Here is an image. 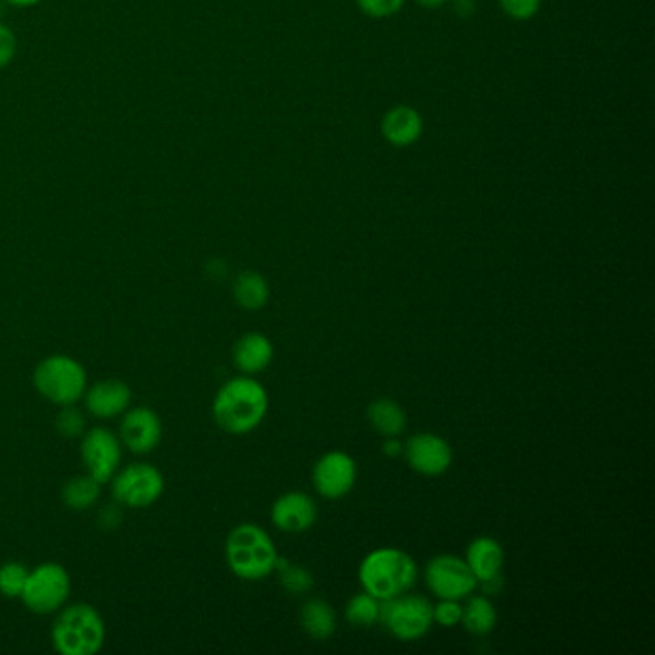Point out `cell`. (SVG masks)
<instances>
[{
  "label": "cell",
  "mask_w": 655,
  "mask_h": 655,
  "mask_svg": "<svg viewBox=\"0 0 655 655\" xmlns=\"http://www.w3.org/2000/svg\"><path fill=\"white\" fill-rule=\"evenodd\" d=\"M267 407L266 389L250 375H241L218 390L211 415L219 429L229 435H249L266 420Z\"/></svg>",
  "instance_id": "obj_1"
},
{
  "label": "cell",
  "mask_w": 655,
  "mask_h": 655,
  "mask_svg": "<svg viewBox=\"0 0 655 655\" xmlns=\"http://www.w3.org/2000/svg\"><path fill=\"white\" fill-rule=\"evenodd\" d=\"M417 563L400 548H379L364 558L359 565V583L377 600H389L406 594L417 583Z\"/></svg>",
  "instance_id": "obj_2"
},
{
  "label": "cell",
  "mask_w": 655,
  "mask_h": 655,
  "mask_svg": "<svg viewBox=\"0 0 655 655\" xmlns=\"http://www.w3.org/2000/svg\"><path fill=\"white\" fill-rule=\"evenodd\" d=\"M277 548L262 527L242 522L229 532L226 560L229 570L242 581H262L269 577L277 563Z\"/></svg>",
  "instance_id": "obj_3"
},
{
  "label": "cell",
  "mask_w": 655,
  "mask_h": 655,
  "mask_svg": "<svg viewBox=\"0 0 655 655\" xmlns=\"http://www.w3.org/2000/svg\"><path fill=\"white\" fill-rule=\"evenodd\" d=\"M106 642V624L91 604H73L56 613L53 644L62 655H94Z\"/></svg>",
  "instance_id": "obj_4"
},
{
  "label": "cell",
  "mask_w": 655,
  "mask_h": 655,
  "mask_svg": "<svg viewBox=\"0 0 655 655\" xmlns=\"http://www.w3.org/2000/svg\"><path fill=\"white\" fill-rule=\"evenodd\" d=\"M33 384L43 399L62 407L83 400L89 381L81 361L66 354H53L35 367Z\"/></svg>",
  "instance_id": "obj_5"
},
{
  "label": "cell",
  "mask_w": 655,
  "mask_h": 655,
  "mask_svg": "<svg viewBox=\"0 0 655 655\" xmlns=\"http://www.w3.org/2000/svg\"><path fill=\"white\" fill-rule=\"evenodd\" d=\"M379 621L400 642L423 639L433 627V604L423 596L400 594L381 601Z\"/></svg>",
  "instance_id": "obj_6"
},
{
  "label": "cell",
  "mask_w": 655,
  "mask_h": 655,
  "mask_svg": "<svg viewBox=\"0 0 655 655\" xmlns=\"http://www.w3.org/2000/svg\"><path fill=\"white\" fill-rule=\"evenodd\" d=\"M71 594L70 573L60 563H41L30 571L22 601L37 616H53L66 606Z\"/></svg>",
  "instance_id": "obj_7"
},
{
  "label": "cell",
  "mask_w": 655,
  "mask_h": 655,
  "mask_svg": "<svg viewBox=\"0 0 655 655\" xmlns=\"http://www.w3.org/2000/svg\"><path fill=\"white\" fill-rule=\"evenodd\" d=\"M165 481L160 469L147 461H135L117 469L112 476V496L117 506L145 509L154 506L164 494Z\"/></svg>",
  "instance_id": "obj_8"
},
{
  "label": "cell",
  "mask_w": 655,
  "mask_h": 655,
  "mask_svg": "<svg viewBox=\"0 0 655 655\" xmlns=\"http://www.w3.org/2000/svg\"><path fill=\"white\" fill-rule=\"evenodd\" d=\"M425 583L440 600L458 601L468 598L479 586L466 560L448 554L437 555L427 563Z\"/></svg>",
  "instance_id": "obj_9"
},
{
  "label": "cell",
  "mask_w": 655,
  "mask_h": 655,
  "mask_svg": "<svg viewBox=\"0 0 655 655\" xmlns=\"http://www.w3.org/2000/svg\"><path fill=\"white\" fill-rule=\"evenodd\" d=\"M124 445L117 435L104 427L87 430L81 440V461L89 475L99 483L106 484L122 468Z\"/></svg>",
  "instance_id": "obj_10"
},
{
  "label": "cell",
  "mask_w": 655,
  "mask_h": 655,
  "mask_svg": "<svg viewBox=\"0 0 655 655\" xmlns=\"http://www.w3.org/2000/svg\"><path fill=\"white\" fill-rule=\"evenodd\" d=\"M358 479V466L351 453L331 450L315 461L312 471L313 489L328 499L344 498Z\"/></svg>",
  "instance_id": "obj_11"
},
{
  "label": "cell",
  "mask_w": 655,
  "mask_h": 655,
  "mask_svg": "<svg viewBox=\"0 0 655 655\" xmlns=\"http://www.w3.org/2000/svg\"><path fill=\"white\" fill-rule=\"evenodd\" d=\"M407 466L423 476L445 475L453 461L452 446L433 433H417L404 445Z\"/></svg>",
  "instance_id": "obj_12"
},
{
  "label": "cell",
  "mask_w": 655,
  "mask_h": 655,
  "mask_svg": "<svg viewBox=\"0 0 655 655\" xmlns=\"http://www.w3.org/2000/svg\"><path fill=\"white\" fill-rule=\"evenodd\" d=\"M162 420L147 406L129 407L119 423V440L129 452L149 453L162 440Z\"/></svg>",
  "instance_id": "obj_13"
},
{
  "label": "cell",
  "mask_w": 655,
  "mask_h": 655,
  "mask_svg": "<svg viewBox=\"0 0 655 655\" xmlns=\"http://www.w3.org/2000/svg\"><path fill=\"white\" fill-rule=\"evenodd\" d=\"M272 521L283 532H306L318 521L315 499L306 492H287L275 499L272 506Z\"/></svg>",
  "instance_id": "obj_14"
},
{
  "label": "cell",
  "mask_w": 655,
  "mask_h": 655,
  "mask_svg": "<svg viewBox=\"0 0 655 655\" xmlns=\"http://www.w3.org/2000/svg\"><path fill=\"white\" fill-rule=\"evenodd\" d=\"M131 389L119 379L94 382L93 387H87L83 394L87 412L99 420H112L117 415H124L131 406Z\"/></svg>",
  "instance_id": "obj_15"
},
{
  "label": "cell",
  "mask_w": 655,
  "mask_h": 655,
  "mask_svg": "<svg viewBox=\"0 0 655 655\" xmlns=\"http://www.w3.org/2000/svg\"><path fill=\"white\" fill-rule=\"evenodd\" d=\"M382 137L399 149H406L420 141L423 135V117L417 110L406 104L390 108L381 122Z\"/></svg>",
  "instance_id": "obj_16"
},
{
  "label": "cell",
  "mask_w": 655,
  "mask_h": 655,
  "mask_svg": "<svg viewBox=\"0 0 655 655\" xmlns=\"http://www.w3.org/2000/svg\"><path fill=\"white\" fill-rule=\"evenodd\" d=\"M274 359V344L262 333H246L233 346L234 367L244 375L262 374Z\"/></svg>",
  "instance_id": "obj_17"
},
{
  "label": "cell",
  "mask_w": 655,
  "mask_h": 655,
  "mask_svg": "<svg viewBox=\"0 0 655 655\" xmlns=\"http://www.w3.org/2000/svg\"><path fill=\"white\" fill-rule=\"evenodd\" d=\"M504 558H506L504 548L498 540L491 539V537H479L473 540L466 552V563L471 573L475 575L476 585L499 577L502 567H504Z\"/></svg>",
  "instance_id": "obj_18"
},
{
  "label": "cell",
  "mask_w": 655,
  "mask_h": 655,
  "mask_svg": "<svg viewBox=\"0 0 655 655\" xmlns=\"http://www.w3.org/2000/svg\"><path fill=\"white\" fill-rule=\"evenodd\" d=\"M369 425L384 438L400 437L406 430V412L399 402L389 399L375 400L367 407Z\"/></svg>",
  "instance_id": "obj_19"
},
{
  "label": "cell",
  "mask_w": 655,
  "mask_h": 655,
  "mask_svg": "<svg viewBox=\"0 0 655 655\" xmlns=\"http://www.w3.org/2000/svg\"><path fill=\"white\" fill-rule=\"evenodd\" d=\"M300 624L313 640H328L336 631V617L328 601L313 598L306 601L300 611Z\"/></svg>",
  "instance_id": "obj_20"
},
{
  "label": "cell",
  "mask_w": 655,
  "mask_h": 655,
  "mask_svg": "<svg viewBox=\"0 0 655 655\" xmlns=\"http://www.w3.org/2000/svg\"><path fill=\"white\" fill-rule=\"evenodd\" d=\"M234 302L244 310H262L269 300V285L257 272H242L233 283Z\"/></svg>",
  "instance_id": "obj_21"
},
{
  "label": "cell",
  "mask_w": 655,
  "mask_h": 655,
  "mask_svg": "<svg viewBox=\"0 0 655 655\" xmlns=\"http://www.w3.org/2000/svg\"><path fill=\"white\" fill-rule=\"evenodd\" d=\"M496 623H498V613L486 596H473L461 608V624L466 631L475 636H484L494 631Z\"/></svg>",
  "instance_id": "obj_22"
},
{
  "label": "cell",
  "mask_w": 655,
  "mask_h": 655,
  "mask_svg": "<svg viewBox=\"0 0 655 655\" xmlns=\"http://www.w3.org/2000/svg\"><path fill=\"white\" fill-rule=\"evenodd\" d=\"M102 483H99L94 476L78 475L71 476L68 483L64 484L62 499L66 506L73 512H85L93 507L101 498Z\"/></svg>",
  "instance_id": "obj_23"
},
{
  "label": "cell",
  "mask_w": 655,
  "mask_h": 655,
  "mask_svg": "<svg viewBox=\"0 0 655 655\" xmlns=\"http://www.w3.org/2000/svg\"><path fill=\"white\" fill-rule=\"evenodd\" d=\"M379 609H381V601L364 590V593L356 594L346 604L344 617H346V621L352 627L369 629V627H374L379 621Z\"/></svg>",
  "instance_id": "obj_24"
},
{
  "label": "cell",
  "mask_w": 655,
  "mask_h": 655,
  "mask_svg": "<svg viewBox=\"0 0 655 655\" xmlns=\"http://www.w3.org/2000/svg\"><path fill=\"white\" fill-rule=\"evenodd\" d=\"M30 570L24 563L9 562L0 565V594L4 598H20L24 593Z\"/></svg>",
  "instance_id": "obj_25"
},
{
  "label": "cell",
  "mask_w": 655,
  "mask_h": 655,
  "mask_svg": "<svg viewBox=\"0 0 655 655\" xmlns=\"http://www.w3.org/2000/svg\"><path fill=\"white\" fill-rule=\"evenodd\" d=\"M279 583L283 590L292 594V596H302L313 588V575L302 565H290L287 563L283 570H279Z\"/></svg>",
  "instance_id": "obj_26"
},
{
  "label": "cell",
  "mask_w": 655,
  "mask_h": 655,
  "mask_svg": "<svg viewBox=\"0 0 655 655\" xmlns=\"http://www.w3.org/2000/svg\"><path fill=\"white\" fill-rule=\"evenodd\" d=\"M56 430L64 438H78L85 433V415L79 412L76 404L60 407L55 420Z\"/></svg>",
  "instance_id": "obj_27"
},
{
  "label": "cell",
  "mask_w": 655,
  "mask_h": 655,
  "mask_svg": "<svg viewBox=\"0 0 655 655\" xmlns=\"http://www.w3.org/2000/svg\"><path fill=\"white\" fill-rule=\"evenodd\" d=\"M356 2H358V9L366 16L375 18V20L394 16L406 4V0H356Z\"/></svg>",
  "instance_id": "obj_28"
},
{
  "label": "cell",
  "mask_w": 655,
  "mask_h": 655,
  "mask_svg": "<svg viewBox=\"0 0 655 655\" xmlns=\"http://www.w3.org/2000/svg\"><path fill=\"white\" fill-rule=\"evenodd\" d=\"M499 9L517 22H527L539 14L542 0H498Z\"/></svg>",
  "instance_id": "obj_29"
},
{
  "label": "cell",
  "mask_w": 655,
  "mask_h": 655,
  "mask_svg": "<svg viewBox=\"0 0 655 655\" xmlns=\"http://www.w3.org/2000/svg\"><path fill=\"white\" fill-rule=\"evenodd\" d=\"M433 623L445 629H452L461 623V606L458 600H440L438 606H433Z\"/></svg>",
  "instance_id": "obj_30"
},
{
  "label": "cell",
  "mask_w": 655,
  "mask_h": 655,
  "mask_svg": "<svg viewBox=\"0 0 655 655\" xmlns=\"http://www.w3.org/2000/svg\"><path fill=\"white\" fill-rule=\"evenodd\" d=\"M18 39L9 25L0 24V70L12 64L16 56Z\"/></svg>",
  "instance_id": "obj_31"
},
{
  "label": "cell",
  "mask_w": 655,
  "mask_h": 655,
  "mask_svg": "<svg viewBox=\"0 0 655 655\" xmlns=\"http://www.w3.org/2000/svg\"><path fill=\"white\" fill-rule=\"evenodd\" d=\"M119 522H122V514H119L117 506L102 507L101 514H99V525L102 529L114 531Z\"/></svg>",
  "instance_id": "obj_32"
},
{
  "label": "cell",
  "mask_w": 655,
  "mask_h": 655,
  "mask_svg": "<svg viewBox=\"0 0 655 655\" xmlns=\"http://www.w3.org/2000/svg\"><path fill=\"white\" fill-rule=\"evenodd\" d=\"M382 452L384 456H389V458H399L404 453V445L397 440V437H389L384 440V445H382Z\"/></svg>",
  "instance_id": "obj_33"
},
{
  "label": "cell",
  "mask_w": 655,
  "mask_h": 655,
  "mask_svg": "<svg viewBox=\"0 0 655 655\" xmlns=\"http://www.w3.org/2000/svg\"><path fill=\"white\" fill-rule=\"evenodd\" d=\"M453 10H456L461 18H468L469 14L475 12V0H453Z\"/></svg>",
  "instance_id": "obj_34"
},
{
  "label": "cell",
  "mask_w": 655,
  "mask_h": 655,
  "mask_svg": "<svg viewBox=\"0 0 655 655\" xmlns=\"http://www.w3.org/2000/svg\"><path fill=\"white\" fill-rule=\"evenodd\" d=\"M415 2H417L420 7H423V9L430 10L440 9L443 4H446V0H415Z\"/></svg>",
  "instance_id": "obj_35"
},
{
  "label": "cell",
  "mask_w": 655,
  "mask_h": 655,
  "mask_svg": "<svg viewBox=\"0 0 655 655\" xmlns=\"http://www.w3.org/2000/svg\"><path fill=\"white\" fill-rule=\"evenodd\" d=\"M7 2L12 7H18V9H30V7L39 4L41 0H7Z\"/></svg>",
  "instance_id": "obj_36"
}]
</instances>
